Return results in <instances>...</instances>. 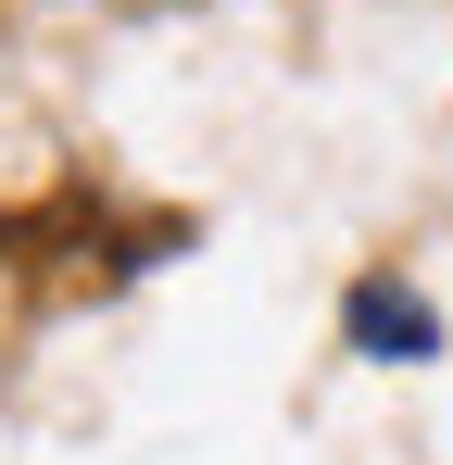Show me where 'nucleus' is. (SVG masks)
Listing matches in <instances>:
<instances>
[{"label": "nucleus", "mask_w": 453, "mask_h": 465, "mask_svg": "<svg viewBox=\"0 0 453 465\" xmlns=\"http://www.w3.org/2000/svg\"><path fill=\"white\" fill-rule=\"evenodd\" d=\"M340 340H353L366 365H428V352H441V302H428L416 277H390V264H378V277L340 290Z\"/></svg>", "instance_id": "obj_1"}]
</instances>
